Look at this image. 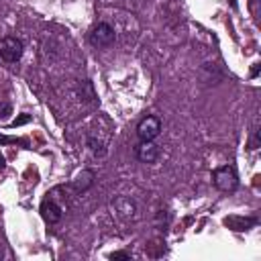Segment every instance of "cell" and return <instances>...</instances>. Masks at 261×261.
Wrapping results in <instances>:
<instances>
[{"label":"cell","instance_id":"1","mask_svg":"<svg viewBox=\"0 0 261 261\" xmlns=\"http://www.w3.org/2000/svg\"><path fill=\"white\" fill-rule=\"evenodd\" d=\"M212 181L214 186L220 190V192H234L239 188V175H237V169L232 165H222V167H216L214 173H212Z\"/></svg>","mask_w":261,"mask_h":261},{"label":"cell","instance_id":"2","mask_svg":"<svg viewBox=\"0 0 261 261\" xmlns=\"http://www.w3.org/2000/svg\"><path fill=\"white\" fill-rule=\"evenodd\" d=\"M24 53V43L22 39L14 37V35H8L0 41V57L6 61V63H16Z\"/></svg>","mask_w":261,"mask_h":261},{"label":"cell","instance_id":"3","mask_svg":"<svg viewBox=\"0 0 261 261\" xmlns=\"http://www.w3.org/2000/svg\"><path fill=\"white\" fill-rule=\"evenodd\" d=\"M161 128H163L161 118L159 116H153V114H147L137 124V137H139V141H155L159 137Z\"/></svg>","mask_w":261,"mask_h":261},{"label":"cell","instance_id":"4","mask_svg":"<svg viewBox=\"0 0 261 261\" xmlns=\"http://www.w3.org/2000/svg\"><path fill=\"white\" fill-rule=\"evenodd\" d=\"M116 41V33L108 22H98L92 31H90V43L98 49H106Z\"/></svg>","mask_w":261,"mask_h":261},{"label":"cell","instance_id":"5","mask_svg":"<svg viewBox=\"0 0 261 261\" xmlns=\"http://www.w3.org/2000/svg\"><path fill=\"white\" fill-rule=\"evenodd\" d=\"M39 212H41V218H43L47 224H57V222L61 220V216H63L61 206H59L53 198H45V200L41 202V206H39Z\"/></svg>","mask_w":261,"mask_h":261},{"label":"cell","instance_id":"6","mask_svg":"<svg viewBox=\"0 0 261 261\" xmlns=\"http://www.w3.org/2000/svg\"><path fill=\"white\" fill-rule=\"evenodd\" d=\"M159 153H161V149L153 141H141L139 147L135 149V155L141 163H155L159 159Z\"/></svg>","mask_w":261,"mask_h":261},{"label":"cell","instance_id":"7","mask_svg":"<svg viewBox=\"0 0 261 261\" xmlns=\"http://www.w3.org/2000/svg\"><path fill=\"white\" fill-rule=\"evenodd\" d=\"M257 218L255 216H226L224 218V226H228L234 232H245L251 230L253 226H257Z\"/></svg>","mask_w":261,"mask_h":261},{"label":"cell","instance_id":"8","mask_svg":"<svg viewBox=\"0 0 261 261\" xmlns=\"http://www.w3.org/2000/svg\"><path fill=\"white\" fill-rule=\"evenodd\" d=\"M94 179H96V173H94V171H90V169H84V171L73 179V188H75V192L84 194L88 188H92V186H94Z\"/></svg>","mask_w":261,"mask_h":261},{"label":"cell","instance_id":"9","mask_svg":"<svg viewBox=\"0 0 261 261\" xmlns=\"http://www.w3.org/2000/svg\"><path fill=\"white\" fill-rule=\"evenodd\" d=\"M88 147L92 149V153H94L96 157H104V153H106L104 143H102L100 139H96V137H88Z\"/></svg>","mask_w":261,"mask_h":261},{"label":"cell","instance_id":"10","mask_svg":"<svg viewBox=\"0 0 261 261\" xmlns=\"http://www.w3.org/2000/svg\"><path fill=\"white\" fill-rule=\"evenodd\" d=\"M259 135H261V130L259 128H255L253 130V137H251V143H249V149H259Z\"/></svg>","mask_w":261,"mask_h":261},{"label":"cell","instance_id":"11","mask_svg":"<svg viewBox=\"0 0 261 261\" xmlns=\"http://www.w3.org/2000/svg\"><path fill=\"white\" fill-rule=\"evenodd\" d=\"M110 259H130V253H126V251H114V253H110Z\"/></svg>","mask_w":261,"mask_h":261},{"label":"cell","instance_id":"12","mask_svg":"<svg viewBox=\"0 0 261 261\" xmlns=\"http://www.w3.org/2000/svg\"><path fill=\"white\" fill-rule=\"evenodd\" d=\"M0 143H4V145H8V143H20V145H27V141L12 139V137H2V135H0Z\"/></svg>","mask_w":261,"mask_h":261},{"label":"cell","instance_id":"13","mask_svg":"<svg viewBox=\"0 0 261 261\" xmlns=\"http://www.w3.org/2000/svg\"><path fill=\"white\" fill-rule=\"evenodd\" d=\"M31 120V116L29 114H24V116H20V118H16L14 122H12V126H18V124H24V122H29Z\"/></svg>","mask_w":261,"mask_h":261},{"label":"cell","instance_id":"14","mask_svg":"<svg viewBox=\"0 0 261 261\" xmlns=\"http://www.w3.org/2000/svg\"><path fill=\"white\" fill-rule=\"evenodd\" d=\"M6 167V159H4V155H0V171Z\"/></svg>","mask_w":261,"mask_h":261},{"label":"cell","instance_id":"15","mask_svg":"<svg viewBox=\"0 0 261 261\" xmlns=\"http://www.w3.org/2000/svg\"><path fill=\"white\" fill-rule=\"evenodd\" d=\"M257 73H259V65H255V67H253V69H251V77H255V75H257Z\"/></svg>","mask_w":261,"mask_h":261},{"label":"cell","instance_id":"16","mask_svg":"<svg viewBox=\"0 0 261 261\" xmlns=\"http://www.w3.org/2000/svg\"><path fill=\"white\" fill-rule=\"evenodd\" d=\"M230 6H232V8L237 10V0H230Z\"/></svg>","mask_w":261,"mask_h":261},{"label":"cell","instance_id":"17","mask_svg":"<svg viewBox=\"0 0 261 261\" xmlns=\"http://www.w3.org/2000/svg\"><path fill=\"white\" fill-rule=\"evenodd\" d=\"M257 2H259V0H251V4H257Z\"/></svg>","mask_w":261,"mask_h":261}]
</instances>
